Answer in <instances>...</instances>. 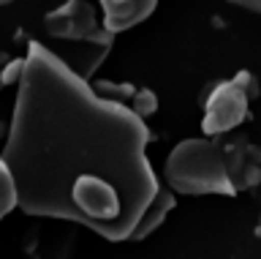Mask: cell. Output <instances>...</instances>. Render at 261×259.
<instances>
[{
	"label": "cell",
	"mask_w": 261,
	"mask_h": 259,
	"mask_svg": "<svg viewBox=\"0 0 261 259\" xmlns=\"http://www.w3.org/2000/svg\"><path fill=\"white\" fill-rule=\"evenodd\" d=\"M103 9V30L109 33H120L144 22L155 11L158 0H98Z\"/></svg>",
	"instance_id": "cell-5"
},
{
	"label": "cell",
	"mask_w": 261,
	"mask_h": 259,
	"mask_svg": "<svg viewBox=\"0 0 261 259\" xmlns=\"http://www.w3.org/2000/svg\"><path fill=\"white\" fill-rule=\"evenodd\" d=\"M248 109H250V99L231 79L215 82L212 90L207 93V99H204L201 128L207 134V139H212V136H226L228 131H234L248 117Z\"/></svg>",
	"instance_id": "cell-3"
},
{
	"label": "cell",
	"mask_w": 261,
	"mask_h": 259,
	"mask_svg": "<svg viewBox=\"0 0 261 259\" xmlns=\"http://www.w3.org/2000/svg\"><path fill=\"white\" fill-rule=\"evenodd\" d=\"M231 6H240V9H248L253 14H261V0H228Z\"/></svg>",
	"instance_id": "cell-11"
},
{
	"label": "cell",
	"mask_w": 261,
	"mask_h": 259,
	"mask_svg": "<svg viewBox=\"0 0 261 259\" xmlns=\"http://www.w3.org/2000/svg\"><path fill=\"white\" fill-rule=\"evenodd\" d=\"M171 210H174V191H169L166 185L161 183V189H158V194H155L152 205L147 207V213L142 216V221H139L136 232L130 234V240H144L152 229H158V226L163 224V218H166Z\"/></svg>",
	"instance_id": "cell-6"
},
{
	"label": "cell",
	"mask_w": 261,
	"mask_h": 259,
	"mask_svg": "<svg viewBox=\"0 0 261 259\" xmlns=\"http://www.w3.org/2000/svg\"><path fill=\"white\" fill-rule=\"evenodd\" d=\"M130 112H134L136 117H150L158 112V96H155L150 87H142V90L134 93V99H130Z\"/></svg>",
	"instance_id": "cell-8"
},
{
	"label": "cell",
	"mask_w": 261,
	"mask_h": 259,
	"mask_svg": "<svg viewBox=\"0 0 261 259\" xmlns=\"http://www.w3.org/2000/svg\"><path fill=\"white\" fill-rule=\"evenodd\" d=\"M44 28L49 36L65 41H112V33L98 28L95 9L85 0H65L44 17Z\"/></svg>",
	"instance_id": "cell-4"
},
{
	"label": "cell",
	"mask_w": 261,
	"mask_h": 259,
	"mask_svg": "<svg viewBox=\"0 0 261 259\" xmlns=\"http://www.w3.org/2000/svg\"><path fill=\"white\" fill-rule=\"evenodd\" d=\"M231 82H234L237 87H240V90H242L245 96H248L250 101H253V99H258V93H261V85H258L256 74H250V71H237Z\"/></svg>",
	"instance_id": "cell-9"
},
{
	"label": "cell",
	"mask_w": 261,
	"mask_h": 259,
	"mask_svg": "<svg viewBox=\"0 0 261 259\" xmlns=\"http://www.w3.org/2000/svg\"><path fill=\"white\" fill-rule=\"evenodd\" d=\"M147 145L150 128L130 107L101 99L44 44H28L0 153L22 213L130 240L161 189Z\"/></svg>",
	"instance_id": "cell-1"
},
{
	"label": "cell",
	"mask_w": 261,
	"mask_h": 259,
	"mask_svg": "<svg viewBox=\"0 0 261 259\" xmlns=\"http://www.w3.org/2000/svg\"><path fill=\"white\" fill-rule=\"evenodd\" d=\"M3 87H6V85H3V79H0V90H3Z\"/></svg>",
	"instance_id": "cell-14"
},
{
	"label": "cell",
	"mask_w": 261,
	"mask_h": 259,
	"mask_svg": "<svg viewBox=\"0 0 261 259\" xmlns=\"http://www.w3.org/2000/svg\"><path fill=\"white\" fill-rule=\"evenodd\" d=\"M8 3H14V0H0V6H8Z\"/></svg>",
	"instance_id": "cell-12"
},
{
	"label": "cell",
	"mask_w": 261,
	"mask_h": 259,
	"mask_svg": "<svg viewBox=\"0 0 261 259\" xmlns=\"http://www.w3.org/2000/svg\"><path fill=\"white\" fill-rule=\"evenodd\" d=\"M256 234H258V238H261V221H258V226H256Z\"/></svg>",
	"instance_id": "cell-13"
},
{
	"label": "cell",
	"mask_w": 261,
	"mask_h": 259,
	"mask_svg": "<svg viewBox=\"0 0 261 259\" xmlns=\"http://www.w3.org/2000/svg\"><path fill=\"white\" fill-rule=\"evenodd\" d=\"M163 185L174 194H220L234 197L237 189L226 167V156L212 139H182L171 148L163 164Z\"/></svg>",
	"instance_id": "cell-2"
},
{
	"label": "cell",
	"mask_w": 261,
	"mask_h": 259,
	"mask_svg": "<svg viewBox=\"0 0 261 259\" xmlns=\"http://www.w3.org/2000/svg\"><path fill=\"white\" fill-rule=\"evenodd\" d=\"M11 210H16V194H14L11 175H8L3 158H0V221H3Z\"/></svg>",
	"instance_id": "cell-7"
},
{
	"label": "cell",
	"mask_w": 261,
	"mask_h": 259,
	"mask_svg": "<svg viewBox=\"0 0 261 259\" xmlns=\"http://www.w3.org/2000/svg\"><path fill=\"white\" fill-rule=\"evenodd\" d=\"M22 74H24V58H16V60L8 63V66L0 68V79H3V85H19Z\"/></svg>",
	"instance_id": "cell-10"
}]
</instances>
